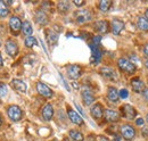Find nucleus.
Here are the masks:
<instances>
[{
  "mask_svg": "<svg viewBox=\"0 0 148 141\" xmlns=\"http://www.w3.org/2000/svg\"><path fill=\"white\" fill-rule=\"evenodd\" d=\"M117 65H119V67L123 70V72H125L128 74H133L134 70H136L134 64L131 63L129 59H127V58H120L117 60Z\"/></svg>",
  "mask_w": 148,
  "mask_h": 141,
  "instance_id": "nucleus-1",
  "label": "nucleus"
},
{
  "mask_svg": "<svg viewBox=\"0 0 148 141\" xmlns=\"http://www.w3.org/2000/svg\"><path fill=\"white\" fill-rule=\"evenodd\" d=\"M120 131H121L122 137H123L125 140H129V141L133 140L134 137H136V130H134L133 126L130 125V124H123V125L121 126Z\"/></svg>",
  "mask_w": 148,
  "mask_h": 141,
  "instance_id": "nucleus-2",
  "label": "nucleus"
},
{
  "mask_svg": "<svg viewBox=\"0 0 148 141\" xmlns=\"http://www.w3.org/2000/svg\"><path fill=\"white\" fill-rule=\"evenodd\" d=\"M7 114L9 116V118L14 122H18L19 120H22V109L19 108L18 106L16 105H12L8 107L7 109Z\"/></svg>",
  "mask_w": 148,
  "mask_h": 141,
  "instance_id": "nucleus-3",
  "label": "nucleus"
},
{
  "mask_svg": "<svg viewBox=\"0 0 148 141\" xmlns=\"http://www.w3.org/2000/svg\"><path fill=\"white\" fill-rule=\"evenodd\" d=\"M75 19L79 24H82V23H86L88 21L91 19V14L89 10H86V9H81V10H77L75 13Z\"/></svg>",
  "mask_w": 148,
  "mask_h": 141,
  "instance_id": "nucleus-4",
  "label": "nucleus"
},
{
  "mask_svg": "<svg viewBox=\"0 0 148 141\" xmlns=\"http://www.w3.org/2000/svg\"><path fill=\"white\" fill-rule=\"evenodd\" d=\"M121 113L122 115L128 118V120H133L137 116V110L131 105H123L121 107Z\"/></svg>",
  "mask_w": 148,
  "mask_h": 141,
  "instance_id": "nucleus-5",
  "label": "nucleus"
},
{
  "mask_svg": "<svg viewBox=\"0 0 148 141\" xmlns=\"http://www.w3.org/2000/svg\"><path fill=\"white\" fill-rule=\"evenodd\" d=\"M81 97H82V100H83L84 105H87V106L91 105L93 101H95V96H93L92 91L88 88H84L82 90Z\"/></svg>",
  "mask_w": 148,
  "mask_h": 141,
  "instance_id": "nucleus-6",
  "label": "nucleus"
},
{
  "mask_svg": "<svg viewBox=\"0 0 148 141\" xmlns=\"http://www.w3.org/2000/svg\"><path fill=\"white\" fill-rule=\"evenodd\" d=\"M5 48H6V51L9 56L14 57L16 56L18 53V47H17V43L14 41V40H7L6 41V44H5Z\"/></svg>",
  "mask_w": 148,
  "mask_h": 141,
  "instance_id": "nucleus-7",
  "label": "nucleus"
},
{
  "mask_svg": "<svg viewBox=\"0 0 148 141\" xmlns=\"http://www.w3.org/2000/svg\"><path fill=\"white\" fill-rule=\"evenodd\" d=\"M37 90H38V92H39L41 96H43L45 98H50V97H53V90L49 88V87H47L45 83H42V82H38L37 83Z\"/></svg>",
  "mask_w": 148,
  "mask_h": 141,
  "instance_id": "nucleus-8",
  "label": "nucleus"
},
{
  "mask_svg": "<svg viewBox=\"0 0 148 141\" xmlns=\"http://www.w3.org/2000/svg\"><path fill=\"white\" fill-rule=\"evenodd\" d=\"M22 22H21V19H19L17 16H12L10 19H9V27H10V30H12V32H14V33H18L19 31L22 30Z\"/></svg>",
  "mask_w": 148,
  "mask_h": 141,
  "instance_id": "nucleus-9",
  "label": "nucleus"
},
{
  "mask_svg": "<svg viewBox=\"0 0 148 141\" xmlns=\"http://www.w3.org/2000/svg\"><path fill=\"white\" fill-rule=\"evenodd\" d=\"M111 29H112V32H113L114 34L119 35L122 32V30L124 29V23H123L121 19L114 18L111 22Z\"/></svg>",
  "mask_w": 148,
  "mask_h": 141,
  "instance_id": "nucleus-10",
  "label": "nucleus"
},
{
  "mask_svg": "<svg viewBox=\"0 0 148 141\" xmlns=\"http://www.w3.org/2000/svg\"><path fill=\"white\" fill-rule=\"evenodd\" d=\"M67 74H69V76H70L71 79L76 80V79H79V77L81 76V74H82V68H81V66H79V65H70V66L67 67Z\"/></svg>",
  "mask_w": 148,
  "mask_h": 141,
  "instance_id": "nucleus-11",
  "label": "nucleus"
},
{
  "mask_svg": "<svg viewBox=\"0 0 148 141\" xmlns=\"http://www.w3.org/2000/svg\"><path fill=\"white\" fill-rule=\"evenodd\" d=\"M104 117L106 121L108 122H117L120 120V113L117 110H113V109H106L104 112Z\"/></svg>",
  "mask_w": 148,
  "mask_h": 141,
  "instance_id": "nucleus-12",
  "label": "nucleus"
},
{
  "mask_svg": "<svg viewBox=\"0 0 148 141\" xmlns=\"http://www.w3.org/2000/svg\"><path fill=\"white\" fill-rule=\"evenodd\" d=\"M131 87H132L134 92L140 93L145 89V83H144V81L140 77H133L131 80Z\"/></svg>",
  "mask_w": 148,
  "mask_h": 141,
  "instance_id": "nucleus-13",
  "label": "nucleus"
},
{
  "mask_svg": "<svg viewBox=\"0 0 148 141\" xmlns=\"http://www.w3.org/2000/svg\"><path fill=\"white\" fill-rule=\"evenodd\" d=\"M104 108L100 104H95L90 109V113L92 115L93 118H97V120H100L103 116H104Z\"/></svg>",
  "mask_w": 148,
  "mask_h": 141,
  "instance_id": "nucleus-14",
  "label": "nucleus"
},
{
  "mask_svg": "<svg viewBox=\"0 0 148 141\" xmlns=\"http://www.w3.org/2000/svg\"><path fill=\"white\" fill-rule=\"evenodd\" d=\"M41 114H42V117H43L45 121H50L53 118V116H54V108H53V106L50 105V104H46V105L43 106V108H42Z\"/></svg>",
  "mask_w": 148,
  "mask_h": 141,
  "instance_id": "nucleus-15",
  "label": "nucleus"
},
{
  "mask_svg": "<svg viewBox=\"0 0 148 141\" xmlns=\"http://www.w3.org/2000/svg\"><path fill=\"white\" fill-rule=\"evenodd\" d=\"M67 115H69V117H70V120H71L72 123L77 124V125H82V124H83L82 117H81L75 110H73V109L69 108V110H67Z\"/></svg>",
  "mask_w": 148,
  "mask_h": 141,
  "instance_id": "nucleus-16",
  "label": "nucleus"
},
{
  "mask_svg": "<svg viewBox=\"0 0 148 141\" xmlns=\"http://www.w3.org/2000/svg\"><path fill=\"white\" fill-rule=\"evenodd\" d=\"M10 84H12V87L14 90H16L17 92H21V93H23V92H25L26 91V84L22 81V80H18V79H14L12 82H10Z\"/></svg>",
  "mask_w": 148,
  "mask_h": 141,
  "instance_id": "nucleus-17",
  "label": "nucleus"
},
{
  "mask_svg": "<svg viewBox=\"0 0 148 141\" xmlns=\"http://www.w3.org/2000/svg\"><path fill=\"white\" fill-rule=\"evenodd\" d=\"M107 98H108V100L112 101V103H117V100L120 98L119 91L114 88V87H110L108 90H107Z\"/></svg>",
  "mask_w": 148,
  "mask_h": 141,
  "instance_id": "nucleus-18",
  "label": "nucleus"
},
{
  "mask_svg": "<svg viewBox=\"0 0 148 141\" xmlns=\"http://www.w3.org/2000/svg\"><path fill=\"white\" fill-rule=\"evenodd\" d=\"M95 27L99 33H107L108 31V22L107 21H98L95 23Z\"/></svg>",
  "mask_w": 148,
  "mask_h": 141,
  "instance_id": "nucleus-19",
  "label": "nucleus"
},
{
  "mask_svg": "<svg viewBox=\"0 0 148 141\" xmlns=\"http://www.w3.org/2000/svg\"><path fill=\"white\" fill-rule=\"evenodd\" d=\"M100 74L103 75V76H105V77H107V79H115L116 77V72L111 68V67H107V66H104V67H101L100 70Z\"/></svg>",
  "mask_w": 148,
  "mask_h": 141,
  "instance_id": "nucleus-20",
  "label": "nucleus"
},
{
  "mask_svg": "<svg viewBox=\"0 0 148 141\" xmlns=\"http://www.w3.org/2000/svg\"><path fill=\"white\" fill-rule=\"evenodd\" d=\"M34 18H36L38 24H40V25H46L48 23V16L42 10H38L37 13H36V17Z\"/></svg>",
  "mask_w": 148,
  "mask_h": 141,
  "instance_id": "nucleus-21",
  "label": "nucleus"
},
{
  "mask_svg": "<svg viewBox=\"0 0 148 141\" xmlns=\"http://www.w3.org/2000/svg\"><path fill=\"white\" fill-rule=\"evenodd\" d=\"M69 136H70V139L73 141H83V139H84L83 134L76 130H71L69 132Z\"/></svg>",
  "mask_w": 148,
  "mask_h": 141,
  "instance_id": "nucleus-22",
  "label": "nucleus"
},
{
  "mask_svg": "<svg viewBox=\"0 0 148 141\" xmlns=\"http://www.w3.org/2000/svg\"><path fill=\"white\" fill-rule=\"evenodd\" d=\"M32 31H33V29H32L31 23L27 22V21H25V22L23 23V25H22V32L25 35H27V36H31Z\"/></svg>",
  "mask_w": 148,
  "mask_h": 141,
  "instance_id": "nucleus-23",
  "label": "nucleus"
},
{
  "mask_svg": "<svg viewBox=\"0 0 148 141\" xmlns=\"http://www.w3.org/2000/svg\"><path fill=\"white\" fill-rule=\"evenodd\" d=\"M137 25L140 30L143 31H148V19L145 17H139L137 21Z\"/></svg>",
  "mask_w": 148,
  "mask_h": 141,
  "instance_id": "nucleus-24",
  "label": "nucleus"
},
{
  "mask_svg": "<svg viewBox=\"0 0 148 141\" xmlns=\"http://www.w3.org/2000/svg\"><path fill=\"white\" fill-rule=\"evenodd\" d=\"M112 6V1L110 0H101L100 2H99V9L101 10V12H108L110 10V8H111Z\"/></svg>",
  "mask_w": 148,
  "mask_h": 141,
  "instance_id": "nucleus-25",
  "label": "nucleus"
},
{
  "mask_svg": "<svg viewBox=\"0 0 148 141\" xmlns=\"http://www.w3.org/2000/svg\"><path fill=\"white\" fill-rule=\"evenodd\" d=\"M9 14V8L5 1H0V17H6Z\"/></svg>",
  "mask_w": 148,
  "mask_h": 141,
  "instance_id": "nucleus-26",
  "label": "nucleus"
},
{
  "mask_svg": "<svg viewBox=\"0 0 148 141\" xmlns=\"http://www.w3.org/2000/svg\"><path fill=\"white\" fill-rule=\"evenodd\" d=\"M24 43H25V46L27 47V48H31V47H33V46H36L37 44V40H36V38L34 36H27L26 39H25V41H24Z\"/></svg>",
  "mask_w": 148,
  "mask_h": 141,
  "instance_id": "nucleus-27",
  "label": "nucleus"
},
{
  "mask_svg": "<svg viewBox=\"0 0 148 141\" xmlns=\"http://www.w3.org/2000/svg\"><path fill=\"white\" fill-rule=\"evenodd\" d=\"M58 9H59V12H62V13L67 12V10L70 9V2H67V1H60V2L58 3Z\"/></svg>",
  "mask_w": 148,
  "mask_h": 141,
  "instance_id": "nucleus-28",
  "label": "nucleus"
},
{
  "mask_svg": "<svg viewBox=\"0 0 148 141\" xmlns=\"http://www.w3.org/2000/svg\"><path fill=\"white\" fill-rule=\"evenodd\" d=\"M7 94V86L5 83H0V98Z\"/></svg>",
  "mask_w": 148,
  "mask_h": 141,
  "instance_id": "nucleus-29",
  "label": "nucleus"
},
{
  "mask_svg": "<svg viewBox=\"0 0 148 141\" xmlns=\"http://www.w3.org/2000/svg\"><path fill=\"white\" fill-rule=\"evenodd\" d=\"M119 94H120V98H122V99H125V98H128V96H129L127 89H122V90H120Z\"/></svg>",
  "mask_w": 148,
  "mask_h": 141,
  "instance_id": "nucleus-30",
  "label": "nucleus"
},
{
  "mask_svg": "<svg viewBox=\"0 0 148 141\" xmlns=\"http://www.w3.org/2000/svg\"><path fill=\"white\" fill-rule=\"evenodd\" d=\"M143 97H144V99L148 103V88H145L143 90Z\"/></svg>",
  "mask_w": 148,
  "mask_h": 141,
  "instance_id": "nucleus-31",
  "label": "nucleus"
},
{
  "mask_svg": "<svg viewBox=\"0 0 148 141\" xmlns=\"http://www.w3.org/2000/svg\"><path fill=\"white\" fill-rule=\"evenodd\" d=\"M86 3V1L84 0H74V5H76V6H83Z\"/></svg>",
  "mask_w": 148,
  "mask_h": 141,
  "instance_id": "nucleus-32",
  "label": "nucleus"
},
{
  "mask_svg": "<svg viewBox=\"0 0 148 141\" xmlns=\"http://www.w3.org/2000/svg\"><path fill=\"white\" fill-rule=\"evenodd\" d=\"M136 124L139 125V126H140V125H144V120H143V118H137V120H136Z\"/></svg>",
  "mask_w": 148,
  "mask_h": 141,
  "instance_id": "nucleus-33",
  "label": "nucleus"
},
{
  "mask_svg": "<svg viewBox=\"0 0 148 141\" xmlns=\"http://www.w3.org/2000/svg\"><path fill=\"white\" fill-rule=\"evenodd\" d=\"M98 141H110V140H108L107 138H105V137H101V136H100V137H98Z\"/></svg>",
  "mask_w": 148,
  "mask_h": 141,
  "instance_id": "nucleus-34",
  "label": "nucleus"
},
{
  "mask_svg": "<svg viewBox=\"0 0 148 141\" xmlns=\"http://www.w3.org/2000/svg\"><path fill=\"white\" fill-rule=\"evenodd\" d=\"M144 53L146 56H148V44H145V47H144Z\"/></svg>",
  "mask_w": 148,
  "mask_h": 141,
  "instance_id": "nucleus-35",
  "label": "nucleus"
},
{
  "mask_svg": "<svg viewBox=\"0 0 148 141\" xmlns=\"http://www.w3.org/2000/svg\"><path fill=\"white\" fill-rule=\"evenodd\" d=\"M2 57H1V53H0V66H2Z\"/></svg>",
  "mask_w": 148,
  "mask_h": 141,
  "instance_id": "nucleus-36",
  "label": "nucleus"
},
{
  "mask_svg": "<svg viewBox=\"0 0 148 141\" xmlns=\"http://www.w3.org/2000/svg\"><path fill=\"white\" fill-rule=\"evenodd\" d=\"M145 66L148 68V59H146V60H145Z\"/></svg>",
  "mask_w": 148,
  "mask_h": 141,
  "instance_id": "nucleus-37",
  "label": "nucleus"
},
{
  "mask_svg": "<svg viewBox=\"0 0 148 141\" xmlns=\"http://www.w3.org/2000/svg\"><path fill=\"white\" fill-rule=\"evenodd\" d=\"M146 18L148 19V8H147V10H146Z\"/></svg>",
  "mask_w": 148,
  "mask_h": 141,
  "instance_id": "nucleus-38",
  "label": "nucleus"
},
{
  "mask_svg": "<svg viewBox=\"0 0 148 141\" xmlns=\"http://www.w3.org/2000/svg\"><path fill=\"white\" fill-rule=\"evenodd\" d=\"M2 124V120H1V116H0V125Z\"/></svg>",
  "mask_w": 148,
  "mask_h": 141,
  "instance_id": "nucleus-39",
  "label": "nucleus"
},
{
  "mask_svg": "<svg viewBox=\"0 0 148 141\" xmlns=\"http://www.w3.org/2000/svg\"><path fill=\"white\" fill-rule=\"evenodd\" d=\"M146 121H147V123H148V114H147V116H146Z\"/></svg>",
  "mask_w": 148,
  "mask_h": 141,
  "instance_id": "nucleus-40",
  "label": "nucleus"
},
{
  "mask_svg": "<svg viewBox=\"0 0 148 141\" xmlns=\"http://www.w3.org/2000/svg\"><path fill=\"white\" fill-rule=\"evenodd\" d=\"M0 44H1V43H0Z\"/></svg>",
  "mask_w": 148,
  "mask_h": 141,
  "instance_id": "nucleus-41",
  "label": "nucleus"
}]
</instances>
